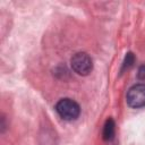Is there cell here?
Instances as JSON below:
<instances>
[{
	"mask_svg": "<svg viewBox=\"0 0 145 145\" xmlns=\"http://www.w3.org/2000/svg\"><path fill=\"white\" fill-rule=\"evenodd\" d=\"M137 77H138L140 80H145V65H143V66H140V67L138 68Z\"/></svg>",
	"mask_w": 145,
	"mask_h": 145,
	"instance_id": "6",
	"label": "cell"
},
{
	"mask_svg": "<svg viewBox=\"0 0 145 145\" xmlns=\"http://www.w3.org/2000/svg\"><path fill=\"white\" fill-rule=\"evenodd\" d=\"M70 65L72 70L80 76H87L93 69V60L86 52L75 53L70 59Z\"/></svg>",
	"mask_w": 145,
	"mask_h": 145,
	"instance_id": "2",
	"label": "cell"
},
{
	"mask_svg": "<svg viewBox=\"0 0 145 145\" xmlns=\"http://www.w3.org/2000/svg\"><path fill=\"white\" fill-rule=\"evenodd\" d=\"M56 111L63 120L72 121L79 117L80 108L76 101L68 99V97H65V99H61L57 102Z\"/></svg>",
	"mask_w": 145,
	"mask_h": 145,
	"instance_id": "1",
	"label": "cell"
},
{
	"mask_svg": "<svg viewBox=\"0 0 145 145\" xmlns=\"http://www.w3.org/2000/svg\"><path fill=\"white\" fill-rule=\"evenodd\" d=\"M134 61H135L134 54H133L131 52H128V53L126 54V58H125V61H123V65H122V70L129 68L130 66H133Z\"/></svg>",
	"mask_w": 145,
	"mask_h": 145,
	"instance_id": "5",
	"label": "cell"
},
{
	"mask_svg": "<svg viewBox=\"0 0 145 145\" xmlns=\"http://www.w3.org/2000/svg\"><path fill=\"white\" fill-rule=\"evenodd\" d=\"M114 134H116V123H114L113 119L109 118V119H106L104 127H103V134H102L103 139L106 142H110L113 139Z\"/></svg>",
	"mask_w": 145,
	"mask_h": 145,
	"instance_id": "4",
	"label": "cell"
},
{
	"mask_svg": "<svg viewBox=\"0 0 145 145\" xmlns=\"http://www.w3.org/2000/svg\"><path fill=\"white\" fill-rule=\"evenodd\" d=\"M127 103L134 109L145 106V84H136L131 86L126 96Z\"/></svg>",
	"mask_w": 145,
	"mask_h": 145,
	"instance_id": "3",
	"label": "cell"
}]
</instances>
